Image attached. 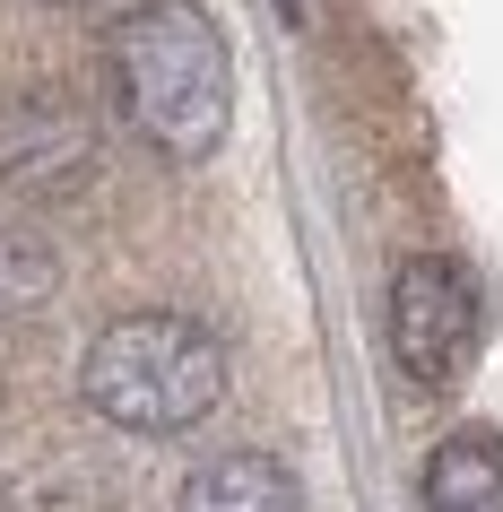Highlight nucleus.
<instances>
[{"instance_id": "obj_1", "label": "nucleus", "mask_w": 503, "mask_h": 512, "mask_svg": "<svg viewBox=\"0 0 503 512\" xmlns=\"http://www.w3.org/2000/svg\"><path fill=\"white\" fill-rule=\"evenodd\" d=\"M113 105L157 157H217V139L235 122V61L200 0H139L113 27Z\"/></svg>"}, {"instance_id": "obj_3", "label": "nucleus", "mask_w": 503, "mask_h": 512, "mask_svg": "<svg viewBox=\"0 0 503 512\" xmlns=\"http://www.w3.org/2000/svg\"><path fill=\"white\" fill-rule=\"evenodd\" d=\"M469 339H477V287L460 261L425 252L391 278V356L417 391H451L460 365H469Z\"/></svg>"}, {"instance_id": "obj_6", "label": "nucleus", "mask_w": 503, "mask_h": 512, "mask_svg": "<svg viewBox=\"0 0 503 512\" xmlns=\"http://www.w3.org/2000/svg\"><path fill=\"white\" fill-rule=\"evenodd\" d=\"M53 9H87V0H53Z\"/></svg>"}, {"instance_id": "obj_7", "label": "nucleus", "mask_w": 503, "mask_h": 512, "mask_svg": "<svg viewBox=\"0 0 503 512\" xmlns=\"http://www.w3.org/2000/svg\"><path fill=\"white\" fill-rule=\"evenodd\" d=\"M0 512H9V486H0Z\"/></svg>"}, {"instance_id": "obj_4", "label": "nucleus", "mask_w": 503, "mask_h": 512, "mask_svg": "<svg viewBox=\"0 0 503 512\" xmlns=\"http://www.w3.org/2000/svg\"><path fill=\"white\" fill-rule=\"evenodd\" d=\"M183 512H304V495H295L287 460H269V452H217L209 469L183 486Z\"/></svg>"}, {"instance_id": "obj_5", "label": "nucleus", "mask_w": 503, "mask_h": 512, "mask_svg": "<svg viewBox=\"0 0 503 512\" xmlns=\"http://www.w3.org/2000/svg\"><path fill=\"white\" fill-rule=\"evenodd\" d=\"M425 512H503V452L477 434H451L425 460Z\"/></svg>"}, {"instance_id": "obj_2", "label": "nucleus", "mask_w": 503, "mask_h": 512, "mask_svg": "<svg viewBox=\"0 0 503 512\" xmlns=\"http://www.w3.org/2000/svg\"><path fill=\"white\" fill-rule=\"evenodd\" d=\"M79 391L122 434H191L226 400V348L191 313H122L87 339Z\"/></svg>"}]
</instances>
